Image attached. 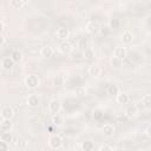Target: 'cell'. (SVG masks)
Masks as SVG:
<instances>
[{"instance_id": "cell-1", "label": "cell", "mask_w": 151, "mask_h": 151, "mask_svg": "<svg viewBox=\"0 0 151 151\" xmlns=\"http://www.w3.org/2000/svg\"><path fill=\"white\" fill-rule=\"evenodd\" d=\"M39 84H40V79H39V77L35 76V74H28V76L25 78V85H26V87H28V88H31V90L37 88V87L39 86Z\"/></svg>"}, {"instance_id": "cell-2", "label": "cell", "mask_w": 151, "mask_h": 151, "mask_svg": "<svg viewBox=\"0 0 151 151\" xmlns=\"http://www.w3.org/2000/svg\"><path fill=\"white\" fill-rule=\"evenodd\" d=\"M48 146L52 150H58L63 146V138L59 134H52L48 138Z\"/></svg>"}, {"instance_id": "cell-3", "label": "cell", "mask_w": 151, "mask_h": 151, "mask_svg": "<svg viewBox=\"0 0 151 151\" xmlns=\"http://www.w3.org/2000/svg\"><path fill=\"white\" fill-rule=\"evenodd\" d=\"M58 50L63 54H68L73 50V44L67 39V40H61V42L58 46Z\"/></svg>"}, {"instance_id": "cell-4", "label": "cell", "mask_w": 151, "mask_h": 151, "mask_svg": "<svg viewBox=\"0 0 151 151\" xmlns=\"http://www.w3.org/2000/svg\"><path fill=\"white\" fill-rule=\"evenodd\" d=\"M60 110H61V101L59 99H52L50 101V104H48V111H50V113L57 114V113L60 112Z\"/></svg>"}, {"instance_id": "cell-5", "label": "cell", "mask_w": 151, "mask_h": 151, "mask_svg": "<svg viewBox=\"0 0 151 151\" xmlns=\"http://www.w3.org/2000/svg\"><path fill=\"white\" fill-rule=\"evenodd\" d=\"M85 28L86 31L90 33V34H97L99 31H100V26L97 21H93V20H90L86 22L85 25Z\"/></svg>"}, {"instance_id": "cell-6", "label": "cell", "mask_w": 151, "mask_h": 151, "mask_svg": "<svg viewBox=\"0 0 151 151\" xmlns=\"http://www.w3.org/2000/svg\"><path fill=\"white\" fill-rule=\"evenodd\" d=\"M55 34H57V37H58L60 40H67V39L70 38L71 32H70V29H68L67 27L61 26V27H58V28H57Z\"/></svg>"}, {"instance_id": "cell-7", "label": "cell", "mask_w": 151, "mask_h": 151, "mask_svg": "<svg viewBox=\"0 0 151 151\" xmlns=\"http://www.w3.org/2000/svg\"><path fill=\"white\" fill-rule=\"evenodd\" d=\"M26 103H27V105H28L29 107L35 109V107L39 106V104H40V99H39V97H38L35 93H32V94H29V96L27 97Z\"/></svg>"}, {"instance_id": "cell-8", "label": "cell", "mask_w": 151, "mask_h": 151, "mask_svg": "<svg viewBox=\"0 0 151 151\" xmlns=\"http://www.w3.org/2000/svg\"><path fill=\"white\" fill-rule=\"evenodd\" d=\"M101 132H103V134H104L105 137H109V138L112 137V136L114 134V125L111 124V123L104 124L103 127H101Z\"/></svg>"}, {"instance_id": "cell-9", "label": "cell", "mask_w": 151, "mask_h": 151, "mask_svg": "<svg viewBox=\"0 0 151 151\" xmlns=\"http://www.w3.org/2000/svg\"><path fill=\"white\" fill-rule=\"evenodd\" d=\"M101 67L99 66V65H97V64H92V65H90L88 66V68H87V73H88V76H91V77H99L100 74H101Z\"/></svg>"}, {"instance_id": "cell-10", "label": "cell", "mask_w": 151, "mask_h": 151, "mask_svg": "<svg viewBox=\"0 0 151 151\" xmlns=\"http://www.w3.org/2000/svg\"><path fill=\"white\" fill-rule=\"evenodd\" d=\"M14 60L11 58V57H4L2 59H1V67L4 68V70H12L13 68V66H14Z\"/></svg>"}, {"instance_id": "cell-11", "label": "cell", "mask_w": 151, "mask_h": 151, "mask_svg": "<svg viewBox=\"0 0 151 151\" xmlns=\"http://www.w3.org/2000/svg\"><path fill=\"white\" fill-rule=\"evenodd\" d=\"M14 116V109L12 106H5L1 110V118L4 119H12Z\"/></svg>"}, {"instance_id": "cell-12", "label": "cell", "mask_w": 151, "mask_h": 151, "mask_svg": "<svg viewBox=\"0 0 151 151\" xmlns=\"http://www.w3.org/2000/svg\"><path fill=\"white\" fill-rule=\"evenodd\" d=\"M40 54H41V57H44V58H51V57H53V54H54V50H53L52 46L45 45V46L41 47Z\"/></svg>"}, {"instance_id": "cell-13", "label": "cell", "mask_w": 151, "mask_h": 151, "mask_svg": "<svg viewBox=\"0 0 151 151\" xmlns=\"http://www.w3.org/2000/svg\"><path fill=\"white\" fill-rule=\"evenodd\" d=\"M116 101H117L118 104H120V105H125V104H127V103L130 101V97H129V94L125 93V92H119V93L116 96Z\"/></svg>"}, {"instance_id": "cell-14", "label": "cell", "mask_w": 151, "mask_h": 151, "mask_svg": "<svg viewBox=\"0 0 151 151\" xmlns=\"http://www.w3.org/2000/svg\"><path fill=\"white\" fill-rule=\"evenodd\" d=\"M125 116L127 118H134L138 116V109L136 105H130L125 109Z\"/></svg>"}, {"instance_id": "cell-15", "label": "cell", "mask_w": 151, "mask_h": 151, "mask_svg": "<svg viewBox=\"0 0 151 151\" xmlns=\"http://www.w3.org/2000/svg\"><path fill=\"white\" fill-rule=\"evenodd\" d=\"M122 40H123V42H124L125 45L131 44L132 40H133V33H132L130 29H125V31L123 32V34H122Z\"/></svg>"}, {"instance_id": "cell-16", "label": "cell", "mask_w": 151, "mask_h": 151, "mask_svg": "<svg viewBox=\"0 0 151 151\" xmlns=\"http://www.w3.org/2000/svg\"><path fill=\"white\" fill-rule=\"evenodd\" d=\"M13 126V123L11 122V119H4L1 118V122H0V131L4 132V131H11Z\"/></svg>"}, {"instance_id": "cell-17", "label": "cell", "mask_w": 151, "mask_h": 151, "mask_svg": "<svg viewBox=\"0 0 151 151\" xmlns=\"http://www.w3.org/2000/svg\"><path fill=\"white\" fill-rule=\"evenodd\" d=\"M126 54H127V51H126V48L125 47H116L114 48V51H113V55L114 57H117V58H119V59H124L125 57H126Z\"/></svg>"}, {"instance_id": "cell-18", "label": "cell", "mask_w": 151, "mask_h": 151, "mask_svg": "<svg viewBox=\"0 0 151 151\" xmlns=\"http://www.w3.org/2000/svg\"><path fill=\"white\" fill-rule=\"evenodd\" d=\"M120 26H122V21L118 18H112L110 20V22H109V27L112 31H118L120 28Z\"/></svg>"}, {"instance_id": "cell-19", "label": "cell", "mask_w": 151, "mask_h": 151, "mask_svg": "<svg viewBox=\"0 0 151 151\" xmlns=\"http://www.w3.org/2000/svg\"><path fill=\"white\" fill-rule=\"evenodd\" d=\"M9 57L14 60V63H20V61L24 59V54H22V52L19 51V50H14V51H12V53H11Z\"/></svg>"}, {"instance_id": "cell-20", "label": "cell", "mask_w": 151, "mask_h": 151, "mask_svg": "<svg viewBox=\"0 0 151 151\" xmlns=\"http://www.w3.org/2000/svg\"><path fill=\"white\" fill-rule=\"evenodd\" d=\"M51 123H52V125L53 126H57V127H59V126H61L63 125V117L59 114V113H57V114H52V119H51Z\"/></svg>"}, {"instance_id": "cell-21", "label": "cell", "mask_w": 151, "mask_h": 151, "mask_svg": "<svg viewBox=\"0 0 151 151\" xmlns=\"http://www.w3.org/2000/svg\"><path fill=\"white\" fill-rule=\"evenodd\" d=\"M0 140L11 144V142L13 140V136H12L11 131H4V132H1V134H0Z\"/></svg>"}, {"instance_id": "cell-22", "label": "cell", "mask_w": 151, "mask_h": 151, "mask_svg": "<svg viewBox=\"0 0 151 151\" xmlns=\"http://www.w3.org/2000/svg\"><path fill=\"white\" fill-rule=\"evenodd\" d=\"M106 92H107L109 96H113V97H116V96L119 93V87H118L116 84H110V85L107 86Z\"/></svg>"}, {"instance_id": "cell-23", "label": "cell", "mask_w": 151, "mask_h": 151, "mask_svg": "<svg viewBox=\"0 0 151 151\" xmlns=\"http://www.w3.org/2000/svg\"><path fill=\"white\" fill-rule=\"evenodd\" d=\"M110 65H111L112 67L119 68V67L123 65V60L119 59V58H117V57H114V55H112L111 59H110Z\"/></svg>"}, {"instance_id": "cell-24", "label": "cell", "mask_w": 151, "mask_h": 151, "mask_svg": "<svg viewBox=\"0 0 151 151\" xmlns=\"http://www.w3.org/2000/svg\"><path fill=\"white\" fill-rule=\"evenodd\" d=\"M80 149H81L83 151H92V150L94 149V144H93L91 140H85V142L81 143Z\"/></svg>"}, {"instance_id": "cell-25", "label": "cell", "mask_w": 151, "mask_h": 151, "mask_svg": "<svg viewBox=\"0 0 151 151\" xmlns=\"http://www.w3.org/2000/svg\"><path fill=\"white\" fill-rule=\"evenodd\" d=\"M64 81H65V79H64L63 76H57V77L53 79V85H54L55 87H60V86L64 85Z\"/></svg>"}, {"instance_id": "cell-26", "label": "cell", "mask_w": 151, "mask_h": 151, "mask_svg": "<svg viewBox=\"0 0 151 151\" xmlns=\"http://www.w3.org/2000/svg\"><path fill=\"white\" fill-rule=\"evenodd\" d=\"M142 103H143V105H144L146 109H150V107H151V94H145V96L142 98Z\"/></svg>"}, {"instance_id": "cell-27", "label": "cell", "mask_w": 151, "mask_h": 151, "mask_svg": "<svg viewBox=\"0 0 151 151\" xmlns=\"http://www.w3.org/2000/svg\"><path fill=\"white\" fill-rule=\"evenodd\" d=\"M24 6L22 0H11V7L14 9H20Z\"/></svg>"}, {"instance_id": "cell-28", "label": "cell", "mask_w": 151, "mask_h": 151, "mask_svg": "<svg viewBox=\"0 0 151 151\" xmlns=\"http://www.w3.org/2000/svg\"><path fill=\"white\" fill-rule=\"evenodd\" d=\"M84 55H85V58L87 59V60H92L93 58H94V52H93V50L92 48H86L85 50V52H84Z\"/></svg>"}, {"instance_id": "cell-29", "label": "cell", "mask_w": 151, "mask_h": 151, "mask_svg": "<svg viewBox=\"0 0 151 151\" xmlns=\"http://www.w3.org/2000/svg\"><path fill=\"white\" fill-rule=\"evenodd\" d=\"M85 93H86V91H85L84 87H78V88H76V96H77V97L81 98V97L85 96Z\"/></svg>"}, {"instance_id": "cell-30", "label": "cell", "mask_w": 151, "mask_h": 151, "mask_svg": "<svg viewBox=\"0 0 151 151\" xmlns=\"http://www.w3.org/2000/svg\"><path fill=\"white\" fill-rule=\"evenodd\" d=\"M98 150H99V151H112L113 147L110 146V145H107V144H103V145H100V146L98 147Z\"/></svg>"}, {"instance_id": "cell-31", "label": "cell", "mask_w": 151, "mask_h": 151, "mask_svg": "<svg viewBox=\"0 0 151 151\" xmlns=\"http://www.w3.org/2000/svg\"><path fill=\"white\" fill-rule=\"evenodd\" d=\"M0 149L2 151H7V150H9V144L6 143V142H1L0 140Z\"/></svg>"}, {"instance_id": "cell-32", "label": "cell", "mask_w": 151, "mask_h": 151, "mask_svg": "<svg viewBox=\"0 0 151 151\" xmlns=\"http://www.w3.org/2000/svg\"><path fill=\"white\" fill-rule=\"evenodd\" d=\"M5 31H6V21L5 19H1V29H0L1 34H5Z\"/></svg>"}, {"instance_id": "cell-33", "label": "cell", "mask_w": 151, "mask_h": 151, "mask_svg": "<svg viewBox=\"0 0 151 151\" xmlns=\"http://www.w3.org/2000/svg\"><path fill=\"white\" fill-rule=\"evenodd\" d=\"M6 37H5V34H1V42H0V46L1 47H4L5 46V44H6Z\"/></svg>"}, {"instance_id": "cell-34", "label": "cell", "mask_w": 151, "mask_h": 151, "mask_svg": "<svg viewBox=\"0 0 151 151\" xmlns=\"http://www.w3.org/2000/svg\"><path fill=\"white\" fill-rule=\"evenodd\" d=\"M145 132H146L147 137H150V138H151V124H150V125L146 127V131H145Z\"/></svg>"}, {"instance_id": "cell-35", "label": "cell", "mask_w": 151, "mask_h": 151, "mask_svg": "<svg viewBox=\"0 0 151 151\" xmlns=\"http://www.w3.org/2000/svg\"><path fill=\"white\" fill-rule=\"evenodd\" d=\"M28 1H29V0H22V2H24V4H27Z\"/></svg>"}]
</instances>
